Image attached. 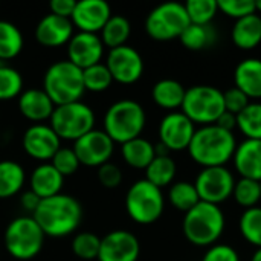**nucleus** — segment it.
Masks as SVG:
<instances>
[{
  "instance_id": "obj_1",
  "label": "nucleus",
  "mask_w": 261,
  "mask_h": 261,
  "mask_svg": "<svg viewBox=\"0 0 261 261\" xmlns=\"http://www.w3.org/2000/svg\"><path fill=\"white\" fill-rule=\"evenodd\" d=\"M44 236L66 237L81 223L83 208L76 199L67 194H57L43 199L32 214Z\"/></svg>"
},
{
  "instance_id": "obj_2",
  "label": "nucleus",
  "mask_w": 261,
  "mask_h": 261,
  "mask_svg": "<svg viewBox=\"0 0 261 261\" xmlns=\"http://www.w3.org/2000/svg\"><path fill=\"white\" fill-rule=\"evenodd\" d=\"M237 141L232 132L219 125H203L196 130L188 151L191 159L203 168L225 167L236 153Z\"/></svg>"
},
{
  "instance_id": "obj_3",
  "label": "nucleus",
  "mask_w": 261,
  "mask_h": 261,
  "mask_svg": "<svg viewBox=\"0 0 261 261\" xmlns=\"http://www.w3.org/2000/svg\"><path fill=\"white\" fill-rule=\"evenodd\" d=\"M225 214L219 205L199 202L185 213L182 229L187 240L194 246H213L225 231Z\"/></svg>"
},
{
  "instance_id": "obj_4",
  "label": "nucleus",
  "mask_w": 261,
  "mask_h": 261,
  "mask_svg": "<svg viewBox=\"0 0 261 261\" xmlns=\"http://www.w3.org/2000/svg\"><path fill=\"white\" fill-rule=\"evenodd\" d=\"M43 90L55 106L80 101L86 92L83 70L69 60L57 61L50 64L44 73Z\"/></svg>"
},
{
  "instance_id": "obj_5",
  "label": "nucleus",
  "mask_w": 261,
  "mask_h": 261,
  "mask_svg": "<svg viewBox=\"0 0 261 261\" xmlns=\"http://www.w3.org/2000/svg\"><path fill=\"white\" fill-rule=\"evenodd\" d=\"M145 110L133 99H121L109 107L104 115V132L121 145L141 136L145 127Z\"/></svg>"
},
{
  "instance_id": "obj_6",
  "label": "nucleus",
  "mask_w": 261,
  "mask_h": 261,
  "mask_svg": "<svg viewBox=\"0 0 261 261\" xmlns=\"http://www.w3.org/2000/svg\"><path fill=\"white\" fill-rule=\"evenodd\" d=\"M180 109L193 124H202V127L213 125L225 112L223 92L208 84L193 86L185 92Z\"/></svg>"
},
{
  "instance_id": "obj_7",
  "label": "nucleus",
  "mask_w": 261,
  "mask_h": 261,
  "mask_svg": "<svg viewBox=\"0 0 261 261\" xmlns=\"http://www.w3.org/2000/svg\"><path fill=\"white\" fill-rule=\"evenodd\" d=\"M44 237L34 217H17L5 231V246L15 260H32L40 254Z\"/></svg>"
},
{
  "instance_id": "obj_8",
  "label": "nucleus",
  "mask_w": 261,
  "mask_h": 261,
  "mask_svg": "<svg viewBox=\"0 0 261 261\" xmlns=\"http://www.w3.org/2000/svg\"><path fill=\"white\" fill-rule=\"evenodd\" d=\"M165 200L162 190L142 179L135 182L125 196V208L132 220L139 225H151L158 222L164 213Z\"/></svg>"
},
{
  "instance_id": "obj_9",
  "label": "nucleus",
  "mask_w": 261,
  "mask_h": 261,
  "mask_svg": "<svg viewBox=\"0 0 261 261\" xmlns=\"http://www.w3.org/2000/svg\"><path fill=\"white\" fill-rule=\"evenodd\" d=\"M50 127L60 139L78 141L81 136L93 130L95 113L93 110L81 102H70L63 106H55L50 116Z\"/></svg>"
},
{
  "instance_id": "obj_10",
  "label": "nucleus",
  "mask_w": 261,
  "mask_h": 261,
  "mask_svg": "<svg viewBox=\"0 0 261 261\" xmlns=\"http://www.w3.org/2000/svg\"><path fill=\"white\" fill-rule=\"evenodd\" d=\"M190 18L184 3L168 2L156 6L145 20L147 34L158 41H170L179 38L188 28Z\"/></svg>"
},
{
  "instance_id": "obj_11",
  "label": "nucleus",
  "mask_w": 261,
  "mask_h": 261,
  "mask_svg": "<svg viewBox=\"0 0 261 261\" xmlns=\"http://www.w3.org/2000/svg\"><path fill=\"white\" fill-rule=\"evenodd\" d=\"M200 202L220 205L232 196L236 179L226 167L203 168L194 182Z\"/></svg>"
},
{
  "instance_id": "obj_12",
  "label": "nucleus",
  "mask_w": 261,
  "mask_h": 261,
  "mask_svg": "<svg viewBox=\"0 0 261 261\" xmlns=\"http://www.w3.org/2000/svg\"><path fill=\"white\" fill-rule=\"evenodd\" d=\"M115 142L104 130H90L78 141H75L73 151L80 161V165L101 167L107 164L113 154Z\"/></svg>"
},
{
  "instance_id": "obj_13",
  "label": "nucleus",
  "mask_w": 261,
  "mask_h": 261,
  "mask_svg": "<svg viewBox=\"0 0 261 261\" xmlns=\"http://www.w3.org/2000/svg\"><path fill=\"white\" fill-rule=\"evenodd\" d=\"M113 81L121 84H133L144 73V60L132 46H119L110 49L106 61Z\"/></svg>"
},
{
  "instance_id": "obj_14",
  "label": "nucleus",
  "mask_w": 261,
  "mask_h": 261,
  "mask_svg": "<svg viewBox=\"0 0 261 261\" xmlns=\"http://www.w3.org/2000/svg\"><path fill=\"white\" fill-rule=\"evenodd\" d=\"M194 133L196 127L193 121L182 112H171L165 115L159 124V142L170 151L188 150Z\"/></svg>"
},
{
  "instance_id": "obj_15",
  "label": "nucleus",
  "mask_w": 261,
  "mask_h": 261,
  "mask_svg": "<svg viewBox=\"0 0 261 261\" xmlns=\"http://www.w3.org/2000/svg\"><path fill=\"white\" fill-rule=\"evenodd\" d=\"M141 245L135 234L119 229L101 239L99 261H138Z\"/></svg>"
},
{
  "instance_id": "obj_16",
  "label": "nucleus",
  "mask_w": 261,
  "mask_h": 261,
  "mask_svg": "<svg viewBox=\"0 0 261 261\" xmlns=\"http://www.w3.org/2000/svg\"><path fill=\"white\" fill-rule=\"evenodd\" d=\"M102 54L104 44L96 34L78 32L67 43V60L81 70L101 63Z\"/></svg>"
},
{
  "instance_id": "obj_17",
  "label": "nucleus",
  "mask_w": 261,
  "mask_h": 261,
  "mask_svg": "<svg viewBox=\"0 0 261 261\" xmlns=\"http://www.w3.org/2000/svg\"><path fill=\"white\" fill-rule=\"evenodd\" d=\"M61 139L46 124H34L23 135L24 151L37 161H49L60 150Z\"/></svg>"
},
{
  "instance_id": "obj_18",
  "label": "nucleus",
  "mask_w": 261,
  "mask_h": 261,
  "mask_svg": "<svg viewBox=\"0 0 261 261\" xmlns=\"http://www.w3.org/2000/svg\"><path fill=\"white\" fill-rule=\"evenodd\" d=\"M112 17V9L104 0H80L70 17L80 32L96 34Z\"/></svg>"
},
{
  "instance_id": "obj_19",
  "label": "nucleus",
  "mask_w": 261,
  "mask_h": 261,
  "mask_svg": "<svg viewBox=\"0 0 261 261\" xmlns=\"http://www.w3.org/2000/svg\"><path fill=\"white\" fill-rule=\"evenodd\" d=\"M73 37V23L70 18H63L54 14L44 15L37 28H35V38L40 44L46 47H58L66 44Z\"/></svg>"
},
{
  "instance_id": "obj_20",
  "label": "nucleus",
  "mask_w": 261,
  "mask_h": 261,
  "mask_svg": "<svg viewBox=\"0 0 261 261\" xmlns=\"http://www.w3.org/2000/svg\"><path fill=\"white\" fill-rule=\"evenodd\" d=\"M232 161L242 177L261 182V141L245 139L237 145Z\"/></svg>"
},
{
  "instance_id": "obj_21",
  "label": "nucleus",
  "mask_w": 261,
  "mask_h": 261,
  "mask_svg": "<svg viewBox=\"0 0 261 261\" xmlns=\"http://www.w3.org/2000/svg\"><path fill=\"white\" fill-rule=\"evenodd\" d=\"M18 110L26 119L38 124L50 119L55 104L43 89H28L18 96Z\"/></svg>"
},
{
  "instance_id": "obj_22",
  "label": "nucleus",
  "mask_w": 261,
  "mask_h": 261,
  "mask_svg": "<svg viewBox=\"0 0 261 261\" xmlns=\"http://www.w3.org/2000/svg\"><path fill=\"white\" fill-rule=\"evenodd\" d=\"M29 184L31 191L43 200L61 193L64 177L52 167V164H41L34 168Z\"/></svg>"
},
{
  "instance_id": "obj_23",
  "label": "nucleus",
  "mask_w": 261,
  "mask_h": 261,
  "mask_svg": "<svg viewBox=\"0 0 261 261\" xmlns=\"http://www.w3.org/2000/svg\"><path fill=\"white\" fill-rule=\"evenodd\" d=\"M236 87L248 98H261V60L246 58L240 61L234 72Z\"/></svg>"
},
{
  "instance_id": "obj_24",
  "label": "nucleus",
  "mask_w": 261,
  "mask_h": 261,
  "mask_svg": "<svg viewBox=\"0 0 261 261\" xmlns=\"http://www.w3.org/2000/svg\"><path fill=\"white\" fill-rule=\"evenodd\" d=\"M231 38L234 44L243 50H251L261 43V17L258 14H251L240 20H236Z\"/></svg>"
},
{
  "instance_id": "obj_25",
  "label": "nucleus",
  "mask_w": 261,
  "mask_h": 261,
  "mask_svg": "<svg viewBox=\"0 0 261 261\" xmlns=\"http://www.w3.org/2000/svg\"><path fill=\"white\" fill-rule=\"evenodd\" d=\"M185 87L176 81V80H161L153 86L151 90V98L153 101L167 110H174L182 107L184 98H185Z\"/></svg>"
},
{
  "instance_id": "obj_26",
  "label": "nucleus",
  "mask_w": 261,
  "mask_h": 261,
  "mask_svg": "<svg viewBox=\"0 0 261 261\" xmlns=\"http://www.w3.org/2000/svg\"><path fill=\"white\" fill-rule=\"evenodd\" d=\"M122 158L130 167L145 170L150 165V162L156 158L154 145L150 141L139 136L122 144Z\"/></svg>"
},
{
  "instance_id": "obj_27",
  "label": "nucleus",
  "mask_w": 261,
  "mask_h": 261,
  "mask_svg": "<svg viewBox=\"0 0 261 261\" xmlns=\"http://www.w3.org/2000/svg\"><path fill=\"white\" fill-rule=\"evenodd\" d=\"M24 184V170L14 161L0 162V199H8L20 193Z\"/></svg>"
},
{
  "instance_id": "obj_28",
  "label": "nucleus",
  "mask_w": 261,
  "mask_h": 261,
  "mask_svg": "<svg viewBox=\"0 0 261 261\" xmlns=\"http://www.w3.org/2000/svg\"><path fill=\"white\" fill-rule=\"evenodd\" d=\"M176 162L170 156H156L145 168V180L158 188L170 185L176 177Z\"/></svg>"
},
{
  "instance_id": "obj_29",
  "label": "nucleus",
  "mask_w": 261,
  "mask_h": 261,
  "mask_svg": "<svg viewBox=\"0 0 261 261\" xmlns=\"http://www.w3.org/2000/svg\"><path fill=\"white\" fill-rule=\"evenodd\" d=\"M179 40L190 50H202L210 47L217 40V31L211 24L190 23L188 28L179 37Z\"/></svg>"
},
{
  "instance_id": "obj_30",
  "label": "nucleus",
  "mask_w": 261,
  "mask_h": 261,
  "mask_svg": "<svg viewBox=\"0 0 261 261\" xmlns=\"http://www.w3.org/2000/svg\"><path fill=\"white\" fill-rule=\"evenodd\" d=\"M132 26L130 21L122 15H112L109 21L101 29V41L104 46L115 49L124 46L130 37Z\"/></svg>"
},
{
  "instance_id": "obj_31",
  "label": "nucleus",
  "mask_w": 261,
  "mask_h": 261,
  "mask_svg": "<svg viewBox=\"0 0 261 261\" xmlns=\"http://www.w3.org/2000/svg\"><path fill=\"white\" fill-rule=\"evenodd\" d=\"M23 49V35L20 29L6 20H0V60L15 58Z\"/></svg>"
},
{
  "instance_id": "obj_32",
  "label": "nucleus",
  "mask_w": 261,
  "mask_h": 261,
  "mask_svg": "<svg viewBox=\"0 0 261 261\" xmlns=\"http://www.w3.org/2000/svg\"><path fill=\"white\" fill-rule=\"evenodd\" d=\"M168 200L176 210L182 213H188L200 202V197L197 194L194 184L182 180V182H176L171 185L168 191Z\"/></svg>"
},
{
  "instance_id": "obj_33",
  "label": "nucleus",
  "mask_w": 261,
  "mask_h": 261,
  "mask_svg": "<svg viewBox=\"0 0 261 261\" xmlns=\"http://www.w3.org/2000/svg\"><path fill=\"white\" fill-rule=\"evenodd\" d=\"M237 127L246 139L261 141V102H249V106L237 115Z\"/></svg>"
},
{
  "instance_id": "obj_34",
  "label": "nucleus",
  "mask_w": 261,
  "mask_h": 261,
  "mask_svg": "<svg viewBox=\"0 0 261 261\" xmlns=\"http://www.w3.org/2000/svg\"><path fill=\"white\" fill-rule=\"evenodd\" d=\"M239 228L243 239L248 243H251L257 249L261 248V208L254 206L245 210V213L240 217Z\"/></svg>"
},
{
  "instance_id": "obj_35",
  "label": "nucleus",
  "mask_w": 261,
  "mask_h": 261,
  "mask_svg": "<svg viewBox=\"0 0 261 261\" xmlns=\"http://www.w3.org/2000/svg\"><path fill=\"white\" fill-rule=\"evenodd\" d=\"M185 9L193 24H211L219 12L217 0H188Z\"/></svg>"
},
{
  "instance_id": "obj_36",
  "label": "nucleus",
  "mask_w": 261,
  "mask_h": 261,
  "mask_svg": "<svg viewBox=\"0 0 261 261\" xmlns=\"http://www.w3.org/2000/svg\"><path fill=\"white\" fill-rule=\"evenodd\" d=\"M83 81H84L86 90L104 92L112 86L113 78H112L107 66L102 63H98V64H93L83 70Z\"/></svg>"
},
{
  "instance_id": "obj_37",
  "label": "nucleus",
  "mask_w": 261,
  "mask_h": 261,
  "mask_svg": "<svg viewBox=\"0 0 261 261\" xmlns=\"http://www.w3.org/2000/svg\"><path fill=\"white\" fill-rule=\"evenodd\" d=\"M23 92V78L18 70L9 66H0V101H9Z\"/></svg>"
},
{
  "instance_id": "obj_38",
  "label": "nucleus",
  "mask_w": 261,
  "mask_h": 261,
  "mask_svg": "<svg viewBox=\"0 0 261 261\" xmlns=\"http://www.w3.org/2000/svg\"><path fill=\"white\" fill-rule=\"evenodd\" d=\"M232 197L236 199V202L240 206H243L246 210L254 208L261 200L260 182L242 177L239 182H236V187H234V191H232Z\"/></svg>"
},
{
  "instance_id": "obj_39",
  "label": "nucleus",
  "mask_w": 261,
  "mask_h": 261,
  "mask_svg": "<svg viewBox=\"0 0 261 261\" xmlns=\"http://www.w3.org/2000/svg\"><path fill=\"white\" fill-rule=\"evenodd\" d=\"M101 239L93 232H80L72 240V251L81 260L90 261L98 258Z\"/></svg>"
},
{
  "instance_id": "obj_40",
  "label": "nucleus",
  "mask_w": 261,
  "mask_h": 261,
  "mask_svg": "<svg viewBox=\"0 0 261 261\" xmlns=\"http://www.w3.org/2000/svg\"><path fill=\"white\" fill-rule=\"evenodd\" d=\"M50 164L63 177L72 176L73 173H76L80 167V161L73 148H63V147H60V150L54 154V158L50 159Z\"/></svg>"
},
{
  "instance_id": "obj_41",
  "label": "nucleus",
  "mask_w": 261,
  "mask_h": 261,
  "mask_svg": "<svg viewBox=\"0 0 261 261\" xmlns=\"http://www.w3.org/2000/svg\"><path fill=\"white\" fill-rule=\"evenodd\" d=\"M217 5L219 11L236 20H240L251 14H257L255 0H219Z\"/></svg>"
},
{
  "instance_id": "obj_42",
  "label": "nucleus",
  "mask_w": 261,
  "mask_h": 261,
  "mask_svg": "<svg viewBox=\"0 0 261 261\" xmlns=\"http://www.w3.org/2000/svg\"><path fill=\"white\" fill-rule=\"evenodd\" d=\"M223 101H225V110L232 113V115H236V116L239 113H242L249 106V102H251L248 95H245L236 86L228 89L226 92H223Z\"/></svg>"
},
{
  "instance_id": "obj_43",
  "label": "nucleus",
  "mask_w": 261,
  "mask_h": 261,
  "mask_svg": "<svg viewBox=\"0 0 261 261\" xmlns=\"http://www.w3.org/2000/svg\"><path fill=\"white\" fill-rule=\"evenodd\" d=\"M98 180L106 188H116L122 182V171L118 165L107 162L98 168Z\"/></svg>"
},
{
  "instance_id": "obj_44",
  "label": "nucleus",
  "mask_w": 261,
  "mask_h": 261,
  "mask_svg": "<svg viewBox=\"0 0 261 261\" xmlns=\"http://www.w3.org/2000/svg\"><path fill=\"white\" fill-rule=\"evenodd\" d=\"M202 261H240V255L229 245H213Z\"/></svg>"
},
{
  "instance_id": "obj_45",
  "label": "nucleus",
  "mask_w": 261,
  "mask_h": 261,
  "mask_svg": "<svg viewBox=\"0 0 261 261\" xmlns=\"http://www.w3.org/2000/svg\"><path fill=\"white\" fill-rule=\"evenodd\" d=\"M75 6H76V0H52L49 3L50 14L63 17V18H70Z\"/></svg>"
},
{
  "instance_id": "obj_46",
  "label": "nucleus",
  "mask_w": 261,
  "mask_h": 261,
  "mask_svg": "<svg viewBox=\"0 0 261 261\" xmlns=\"http://www.w3.org/2000/svg\"><path fill=\"white\" fill-rule=\"evenodd\" d=\"M216 125H219V127L223 128V130L232 132V130L237 127V116L225 110V112L219 116V119L216 121Z\"/></svg>"
},
{
  "instance_id": "obj_47",
  "label": "nucleus",
  "mask_w": 261,
  "mask_h": 261,
  "mask_svg": "<svg viewBox=\"0 0 261 261\" xmlns=\"http://www.w3.org/2000/svg\"><path fill=\"white\" fill-rule=\"evenodd\" d=\"M40 202H41V199H40V197H37L31 190H29V191H26V193L20 197V203H21V206H23L26 211H31L32 214H34V211L37 210V206L40 205Z\"/></svg>"
},
{
  "instance_id": "obj_48",
  "label": "nucleus",
  "mask_w": 261,
  "mask_h": 261,
  "mask_svg": "<svg viewBox=\"0 0 261 261\" xmlns=\"http://www.w3.org/2000/svg\"><path fill=\"white\" fill-rule=\"evenodd\" d=\"M251 261H261V248H258V249L254 252V255H252Z\"/></svg>"
},
{
  "instance_id": "obj_49",
  "label": "nucleus",
  "mask_w": 261,
  "mask_h": 261,
  "mask_svg": "<svg viewBox=\"0 0 261 261\" xmlns=\"http://www.w3.org/2000/svg\"><path fill=\"white\" fill-rule=\"evenodd\" d=\"M255 9H257V14L261 12V0H255Z\"/></svg>"
},
{
  "instance_id": "obj_50",
  "label": "nucleus",
  "mask_w": 261,
  "mask_h": 261,
  "mask_svg": "<svg viewBox=\"0 0 261 261\" xmlns=\"http://www.w3.org/2000/svg\"><path fill=\"white\" fill-rule=\"evenodd\" d=\"M260 190H261V182H260Z\"/></svg>"
}]
</instances>
